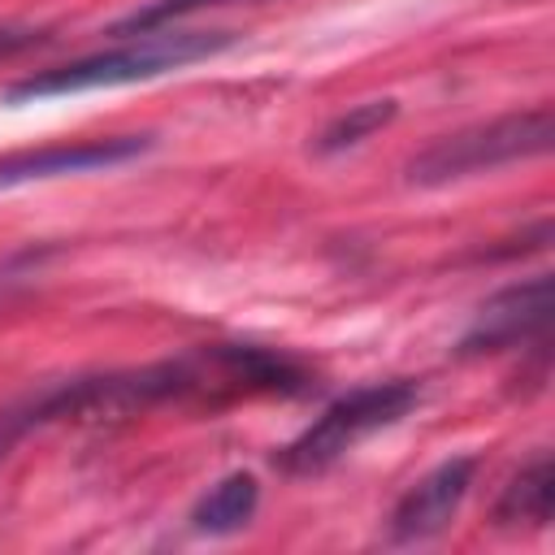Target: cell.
I'll return each mask as SVG.
<instances>
[{"mask_svg": "<svg viewBox=\"0 0 555 555\" xmlns=\"http://www.w3.org/2000/svg\"><path fill=\"white\" fill-rule=\"evenodd\" d=\"M551 499H555V468H551V455L542 451L503 486L494 503V525L499 529H546Z\"/></svg>", "mask_w": 555, "mask_h": 555, "instance_id": "obj_7", "label": "cell"}, {"mask_svg": "<svg viewBox=\"0 0 555 555\" xmlns=\"http://www.w3.org/2000/svg\"><path fill=\"white\" fill-rule=\"evenodd\" d=\"M234 43L230 30H143V39L134 35V43L95 52V56H78L69 65H52L39 69L22 82H13L4 91L9 104H26V100H52V95H78V91H95V87H126V82H147L160 78L169 69L208 61L217 52H225Z\"/></svg>", "mask_w": 555, "mask_h": 555, "instance_id": "obj_1", "label": "cell"}, {"mask_svg": "<svg viewBox=\"0 0 555 555\" xmlns=\"http://www.w3.org/2000/svg\"><path fill=\"white\" fill-rule=\"evenodd\" d=\"M147 147H152L147 134H113V139L56 143V147H39V152H13V156L0 160V191L26 186V182H43V178H61V173L108 169V165L134 160V156L147 152Z\"/></svg>", "mask_w": 555, "mask_h": 555, "instance_id": "obj_6", "label": "cell"}, {"mask_svg": "<svg viewBox=\"0 0 555 555\" xmlns=\"http://www.w3.org/2000/svg\"><path fill=\"white\" fill-rule=\"evenodd\" d=\"M551 325V278L538 273L486 299L460 338V356H494L516 347H546Z\"/></svg>", "mask_w": 555, "mask_h": 555, "instance_id": "obj_4", "label": "cell"}, {"mask_svg": "<svg viewBox=\"0 0 555 555\" xmlns=\"http://www.w3.org/2000/svg\"><path fill=\"white\" fill-rule=\"evenodd\" d=\"M260 507V481L251 473H225L217 486H208V494L191 507V529L208 533V538H225L251 525Z\"/></svg>", "mask_w": 555, "mask_h": 555, "instance_id": "obj_8", "label": "cell"}, {"mask_svg": "<svg viewBox=\"0 0 555 555\" xmlns=\"http://www.w3.org/2000/svg\"><path fill=\"white\" fill-rule=\"evenodd\" d=\"M473 477H477V460L473 455H451L438 468H429L395 503V512H390V538L395 542H425V538L442 533L455 520L460 503L468 499Z\"/></svg>", "mask_w": 555, "mask_h": 555, "instance_id": "obj_5", "label": "cell"}, {"mask_svg": "<svg viewBox=\"0 0 555 555\" xmlns=\"http://www.w3.org/2000/svg\"><path fill=\"white\" fill-rule=\"evenodd\" d=\"M421 403V386L416 382H373L360 386L343 399H334L299 438H291L278 451V468L291 477H317L325 468H334L351 447H360L369 434L403 421L412 408Z\"/></svg>", "mask_w": 555, "mask_h": 555, "instance_id": "obj_2", "label": "cell"}, {"mask_svg": "<svg viewBox=\"0 0 555 555\" xmlns=\"http://www.w3.org/2000/svg\"><path fill=\"white\" fill-rule=\"evenodd\" d=\"M35 425H43V421H39V399H26V403L0 412V464H4V455L17 447V438H22L26 429H35Z\"/></svg>", "mask_w": 555, "mask_h": 555, "instance_id": "obj_11", "label": "cell"}, {"mask_svg": "<svg viewBox=\"0 0 555 555\" xmlns=\"http://www.w3.org/2000/svg\"><path fill=\"white\" fill-rule=\"evenodd\" d=\"M395 113H399L395 100H364V104H351L347 113H338V117L317 134L312 152H317V156H338V152H347V147H360L369 134H377L382 126H390Z\"/></svg>", "mask_w": 555, "mask_h": 555, "instance_id": "obj_9", "label": "cell"}, {"mask_svg": "<svg viewBox=\"0 0 555 555\" xmlns=\"http://www.w3.org/2000/svg\"><path fill=\"white\" fill-rule=\"evenodd\" d=\"M35 43H39V30H30V26H0V61L26 52Z\"/></svg>", "mask_w": 555, "mask_h": 555, "instance_id": "obj_12", "label": "cell"}, {"mask_svg": "<svg viewBox=\"0 0 555 555\" xmlns=\"http://www.w3.org/2000/svg\"><path fill=\"white\" fill-rule=\"evenodd\" d=\"M546 147H551V104H538L525 113H507V117L442 134L438 143H429L421 156L408 160V182L447 186L473 173H490V169L542 156Z\"/></svg>", "mask_w": 555, "mask_h": 555, "instance_id": "obj_3", "label": "cell"}, {"mask_svg": "<svg viewBox=\"0 0 555 555\" xmlns=\"http://www.w3.org/2000/svg\"><path fill=\"white\" fill-rule=\"evenodd\" d=\"M212 4H230V0H152L134 13H126L121 22H113L108 35H143V30H160L186 13H199V9H212Z\"/></svg>", "mask_w": 555, "mask_h": 555, "instance_id": "obj_10", "label": "cell"}]
</instances>
